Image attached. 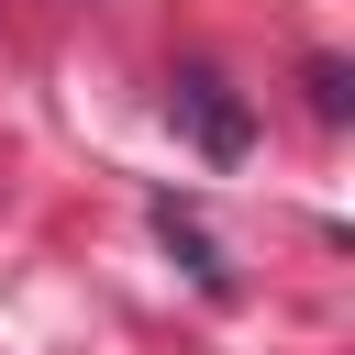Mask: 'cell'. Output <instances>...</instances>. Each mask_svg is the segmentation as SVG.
Listing matches in <instances>:
<instances>
[{"instance_id":"obj_2","label":"cell","mask_w":355,"mask_h":355,"mask_svg":"<svg viewBox=\"0 0 355 355\" xmlns=\"http://www.w3.org/2000/svg\"><path fill=\"white\" fill-rule=\"evenodd\" d=\"M155 244H166V255H178V266H189V277H200L211 300H233V266H222V244L200 233V211H178V200H155Z\"/></svg>"},{"instance_id":"obj_3","label":"cell","mask_w":355,"mask_h":355,"mask_svg":"<svg viewBox=\"0 0 355 355\" xmlns=\"http://www.w3.org/2000/svg\"><path fill=\"white\" fill-rule=\"evenodd\" d=\"M311 111H322V122L355 111V67H344V55H311Z\"/></svg>"},{"instance_id":"obj_1","label":"cell","mask_w":355,"mask_h":355,"mask_svg":"<svg viewBox=\"0 0 355 355\" xmlns=\"http://www.w3.org/2000/svg\"><path fill=\"white\" fill-rule=\"evenodd\" d=\"M166 122H178L211 166H244V144H255V111L233 100L222 67H178V78H166Z\"/></svg>"}]
</instances>
